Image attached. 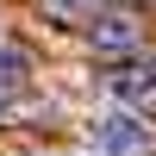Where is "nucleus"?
<instances>
[{
	"mask_svg": "<svg viewBox=\"0 0 156 156\" xmlns=\"http://www.w3.org/2000/svg\"><path fill=\"white\" fill-rule=\"evenodd\" d=\"M50 12H81V6H94V0H44Z\"/></svg>",
	"mask_w": 156,
	"mask_h": 156,
	"instance_id": "4",
	"label": "nucleus"
},
{
	"mask_svg": "<svg viewBox=\"0 0 156 156\" xmlns=\"http://www.w3.org/2000/svg\"><path fill=\"white\" fill-rule=\"evenodd\" d=\"M106 87H112V100H144V94H156V56H137V62H125V69H112Z\"/></svg>",
	"mask_w": 156,
	"mask_h": 156,
	"instance_id": "2",
	"label": "nucleus"
},
{
	"mask_svg": "<svg viewBox=\"0 0 156 156\" xmlns=\"http://www.w3.org/2000/svg\"><path fill=\"white\" fill-rule=\"evenodd\" d=\"M87 37H94V50H131V44H137V19H125V12H100V19L87 25Z\"/></svg>",
	"mask_w": 156,
	"mask_h": 156,
	"instance_id": "3",
	"label": "nucleus"
},
{
	"mask_svg": "<svg viewBox=\"0 0 156 156\" xmlns=\"http://www.w3.org/2000/svg\"><path fill=\"white\" fill-rule=\"evenodd\" d=\"M94 137H100V150H112V156H156V131L144 119H131V112H106V119L94 125Z\"/></svg>",
	"mask_w": 156,
	"mask_h": 156,
	"instance_id": "1",
	"label": "nucleus"
}]
</instances>
